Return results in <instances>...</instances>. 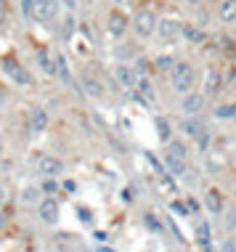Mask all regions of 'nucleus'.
Listing matches in <instances>:
<instances>
[{
    "label": "nucleus",
    "mask_w": 236,
    "mask_h": 252,
    "mask_svg": "<svg viewBox=\"0 0 236 252\" xmlns=\"http://www.w3.org/2000/svg\"><path fill=\"white\" fill-rule=\"evenodd\" d=\"M173 88L178 93H188L194 91V66L188 64V61H178V64H173Z\"/></svg>",
    "instance_id": "f257e3e1"
},
{
    "label": "nucleus",
    "mask_w": 236,
    "mask_h": 252,
    "mask_svg": "<svg viewBox=\"0 0 236 252\" xmlns=\"http://www.w3.org/2000/svg\"><path fill=\"white\" fill-rule=\"evenodd\" d=\"M133 32H136L138 37H151V32L157 30V16H154L151 8H138L136 13H133Z\"/></svg>",
    "instance_id": "f03ea898"
},
{
    "label": "nucleus",
    "mask_w": 236,
    "mask_h": 252,
    "mask_svg": "<svg viewBox=\"0 0 236 252\" xmlns=\"http://www.w3.org/2000/svg\"><path fill=\"white\" fill-rule=\"evenodd\" d=\"M56 13H59V0H35L30 16L35 19L37 24H48L56 19Z\"/></svg>",
    "instance_id": "7ed1b4c3"
},
{
    "label": "nucleus",
    "mask_w": 236,
    "mask_h": 252,
    "mask_svg": "<svg viewBox=\"0 0 236 252\" xmlns=\"http://www.w3.org/2000/svg\"><path fill=\"white\" fill-rule=\"evenodd\" d=\"M114 80H117V83L122 85L125 91H136V85H138V72H136V66H130V64H117V66H114Z\"/></svg>",
    "instance_id": "20e7f679"
},
{
    "label": "nucleus",
    "mask_w": 236,
    "mask_h": 252,
    "mask_svg": "<svg viewBox=\"0 0 236 252\" xmlns=\"http://www.w3.org/2000/svg\"><path fill=\"white\" fill-rule=\"evenodd\" d=\"M127 27H130V19L122 11H109V16H106V32L112 37H122L127 32Z\"/></svg>",
    "instance_id": "39448f33"
},
{
    "label": "nucleus",
    "mask_w": 236,
    "mask_h": 252,
    "mask_svg": "<svg viewBox=\"0 0 236 252\" xmlns=\"http://www.w3.org/2000/svg\"><path fill=\"white\" fill-rule=\"evenodd\" d=\"M3 72L8 74L13 83H19V85H27V83H30V74L24 72V66L19 64L16 59H11V56H5V59H3Z\"/></svg>",
    "instance_id": "423d86ee"
},
{
    "label": "nucleus",
    "mask_w": 236,
    "mask_h": 252,
    "mask_svg": "<svg viewBox=\"0 0 236 252\" xmlns=\"http://www.w3.org/2000/svg\"><path fill=\"white\" fill-rule=\"evenodd\" d=\"M37 213H40V220L56 223L59 220V202L53 199V196H45V199L37 202Z\"/></svg>",
    "instance_id": "0eeeda50"
},
{
    "label": "nucleus",
    "mask_w": 236,
    "mask_h": 252,
    "mask_svg": "<svg viewBox=\"0 0 236 252\" xmlns=\"http://www.w3.org/2000/svg\"><path fill=\"white\" fill-rule=\"evenodd\" d=\"M180 130H183L188 138H205V133H207V127H205V122L197 120L191 114V117H186L183 122H180Z\"/></svg>",
    "instance_id": "6e6552de"
},
{
    "label": "nucleus",
    "mask_w": 236,
    "mask_h": 252,
    "mask_svg": "<svg viewBox=\"0 0 236 252\" xmlns=\"http://www.w3.org/2000/svg\"><path fill=\"white\" fill-rule=\"evenodd\" d=\"M157 32L162 40H175L180 35V24L175 19H157Z\"/></svg>",
    "instance_id": "1a4fd4ad"
},
{
    "label": "nucleus",
    "mask_w": 236,
    "mask_h": 252,
    "mask_svg": "<svg viewBox=\"0 0 236 252\" xmlns=\"http://www.w3.org/2000/svg\"><path fill=\"white\" fill-rule=\"evenodd\" d=\"M40 173H43L45 178H56V175L64 173V162L56 159V157H43V159H40Z\"/></svg>",
    "instance_id": "9d476101"
},
{
    "label": "nucleus",
    "mask_w": 236,
    "mask_h": 252,
    "mask_svg": "<svg viewBox=\"0 0 236 252\" xmlns=\"http://www.w3.org/2000/svg\"><path fill=\"white\" fill-rule=\"evenodd\" d=\"M183 112L188 114V117H191V114H199L202 112V106H205V96H202V93H183Z\"/></svg>",
    "instance_id": "9b49d317"
},
{
    "label": "nucleus",
    "mask_w": 236,
    "mask_h": 252,
    "mask_svg": "<svg viewBox=\"0 0 236 252\" xmlns=\"http://www.w3.org/2000/svg\"><path fill=\"white\" fill-rule=\"evenodd\" d=\"M45 127H48V114H45V109L35 106L30 112V130L32 133H43Z\"/></svg>",
    "instance_id": "f8f14e48"
},
{
    "label": "nucleus",
    "mask_w": 236,
    "mask_h": 252,
    "mask_svg": "<svg viewBox=\"0 0 236 252\" xmlns=\"http://www.w3.org/2000/svg\"><path fill=\"white\" fill-rule=\"evenodd\" d=\"M218 16L223 24H236V0H220Z\"/></svg>",
    "instance_id": "ddd939ff"
},
{
    "label": "nucleus",
    "mask_w": 236,
    "mask_h": 252,
    "mask_svg": "<svg viewBox=\"0 0 236 252\" xmlns=\"http://www.w3.org/2000/svg\"><path fill=\"white\" fill-rule=\"evenodd\" d=\"M83 91L88 93V96H93V98L104 96V85H101L96 77H83Z\"/></svg>",
    "instance_id": "4468645a"
},
{
    "label": "nucleus",
    "mask_w": 236,
    "mask_h": 252,
    "mask_svg": "<svg viewBox=\"0 0 236 252\" xmlns=\"http://www.w3.org/2000/svg\"><path fill=\"white\" fill-rule=\"evenodd\" d=\"M180 35H183L188 43H202L205 40V32L199 27H191V24H180Z\"/></svg>",
    "instance_id": "2eb2a0df"
},
{
    "label": "nucleus",
    "mask_w": 236,
    "mask_h": 252,
    "mask_svg": "<svg viewBox=\"0 0 236 252\" xmlns=\"http://www.w3.org/2000/svg\"><path fill=\"white\" fill-rule=\"evenodd\" d=\"M136 91H138V96L146 101V104H151L154 101V88H151V83L146 77H138V85H136Z\"/></svg>",
    "instance_id": "dca6fc26"
},
{
    "label": "nucleus",
    "mask_w": 236,
    "mask_h": 252,
    "mask_svg": "<svg viewBox=\"0 0 236 252\" xmlns=\"http://www.w3.org/2000/svg\"><path fill=\"white\" fill-rule=\"evenodd\" d=\"M205 204L210 213H220V207H223V199H220V191H215V189H210L205 196Z\"/></svg>",
    "instance_id": "f3484780"
},
{
    "label": "nucleus",
    "mask_w": 236,
    "mask_h": 252,
    "mask_svg": "<svg viewBox=\"0 0 236 252\" xmlns=\"http://www.w3.org/2000/svg\"><path fill=\"white\" fill-rule=\"evenodd\" d=\"M37 61H40V69H43L45 74H51V77L56 74V61L48 56V51H40L37 53Z\"/></svg>",
    "instance_id": "a211bd4d"
},
{
    "label": "nucleus",
    "mask_w": 236,
    "mask_h": 252,
    "mask_svg": "<svg viewBox=\"0 0 236 252\" xmlns=\"http://www.w3.org/2000/svg\"><path fill=\"white\" fill-rule=\"evenodd\" d=\"M56 74L64 80L66 85H72V74H69V64H66L64 56H56Z\"/></svg>",
    "instance_id": "6ab92c4d"
},
{
    "label": "nucleus",
    "mask_w": 236,
    "mask_h": 252,
    "mask_svg": "<svg viewBox=\"0 0 236 252\" xmlns=\"http://www.w3.org/2000/svg\"><path fill=\"white\" fill-rule=\"evenodd\" d=\"M167 170H170L173 175H183L186 173V159H178V157L167 154Z\"/></svg>",
    "instance_id": "aec40b11"
},
{
    "label": "nucleus",
    "mask_w": 236,
    "mask_h": 252,
    "mask_svg": "<svg viewBox=\"0 0 236 252\" xmlns=\"http://www.w3.org/2000/svg\"><path fill=\"white\" fill-rule=\"evenodd\" d=\"M218 85H220V74L215 72V69H207V77H205V91H207V93H215V91H218Z\"/></svg>",
    "instance_id": "412c9836"
},
{
    "label": "nucleus",
    "mask_w": 236,
    "mask_h": 252,
    "mask_svg": "<svg viewBox=\"0 0 236 252\" xmlns=\"http://www.w3.org/2000/svg\"><path fill=\"white\" fill-rule=\"evenodd\" d=\"M167 154H170V157H178V159H186V157H188L186 146L180 144V141H167Z\"/></svg>",
    "instance_id": "4be33fe9"
},
{
    "label": "nucleus",
    "mask_w": 236,
    "mask_h": 252,
    "mask_svg": "<svg viewBox=\"0 0 236 252\" xmlns=\"http://www.w3.org/2000/svg\"><path fill=\"white\" fill-rule=\"evenodd\" d=\"M197 242L202 244V247H207V244H210V223L202 220L199 226H197Z\"/></svg>",
    "instance_id": "5701e85b"
},
{
    "label": "nucleus",
    "mask_w": 236,
    "mask_h": 252,
    "mask_svg": "<svg viewBox=\"0 0 236 252\" xmlns=\"http://www.w3.org/2000/svg\"><path fill=\"white\" fill-rule=\"evenodd\" d=\"M157 130H159V141H170V122H167L165 117H157Z\"/></svg>",
    "instance_id": "b1692460"
},
{
    "label": "nucleus",
    "mask_w": 236,
    "mask_h": 252,
    "mask_svg": "<svg viewBox=\"0 0 236 252\" xmlns=\"http://www.w3.org/2000/svg\"><path fill=\"white\" fill-rule=\"evenodd\" d=\"M173 64H175V61H173L170 56H159V59H157V66H159L162 72H170V69H173Z\"/></svg>",
    "instance_id": "393cba45"
},
{
    "label": "nucleus",
    "mask_w": 236,
    "mask_h": 252,
    "mask_svg": "<svg viewBox=\"0 0 236 252\" xmlns=\"http://www.w3.org/2000/svg\"><path fill=\"white\" fill-rule=\"evenodd\" d=\"M8 24V0H0V27Z\"/></svg>",
    "instance_id": "a878e982"
},
{
    "label": "nucleus",
    "mask_w": 236,
    "mask_h": 252,
    "mask_svg": "<svg viewBox=\"0 0 236 252\" xmlns=\"http://www.w3.org/2000/svg\"><path fill=\"white\" fill-rule=\"evenodd\" d=\"M218 117H236V106H223V109H218Z\"/></svg>",
    "instance_id": "bb28decb"
},
{
    "label": "nucleus",
    "mask_w": 236,
    "mask_h": 252,
    "mask_svg": "<svg viewBox=\"0 0 236 252\" xmlns=\"http://www.w3.org/2000/svg\"><path fill=\"white\" fill-rule=\"evenodd\" d=\"M22 199H24V202H37V189H24Z\"/></svg>",
    "instance_id": "cd10ccee"
},
{
    "label": "nucleus",
    "mask_w": 236,
    "mask_h": 252,
    "mask_svg": "<svg viewBox=\"0 0 236 252\" xmlns=\"http://www.w3.org/2000/svg\"><path fill=\"white\" fill-rule=\"evenodd\" d=\"M136 72H138V77H144V74L149 72V61H146V59H141L138 64H136Z\"/></svg>",
    "instance_id": "c85d7f7f"
},
{
    "label": "nucleus",
    "mask_w": 236,
    "mask_h": 252,
    "mask_svg": "<svg viewBox=\"0 0 236 252\" xmlns=\"http://www.w3.org/2000/svg\"><path fill=\"white\" fill-rule=\"evenodd\" d=\"M40 191H43V194H53V191H56V183H53L51 178H48V181H43V186H40Z\"/></svg>",
    "instance_id": "c756f323"
},
{
    "label": "nucleus",
    "mask_w": 236,
    "mask_h": 252,
    "mask_svg": "<svg viewBox=\"0 0 236 252\" xmlns=\"http://www.w3.org/2000/svg\"><path fill=\"white\" fill-rule=\"evenodd\" d=\"M146 159H149V165H151L154 170H157V173H165V167H162V165H159V162H157V159H154V157H151V154H146Z\"/></svg>",
    "instance_id": "7c9ffc66"
},
{
    "label": "nucleus",
    "mask_w": 236,
    "mask_h": 252,
    "mask_svg": "<svg viewBox=\"0 0 236 252\" xmlns=\"http://www.w3.org/2000/svg\"><path fill=\"white\" fill-rule=\"evenodd\" d=\"M220 252H236V242H234V239L223 242V247H220Z\"/></svg>",
    "instance_id": "2f4dec72"
},
{
    "label": "nucleus",
    "mask_w": 236,
    "mask_h": 252,
    "mask_svg": "<svg viewBox=\"0 0 236 252\" xmlns=\"http://www.w3.org/2000/svg\"><path fill=\"white\" fill-rule=\"evenodd\" d=\"M32 5H35V0H22V11H24V16H30Z\"/></svg>",
    "instance_id": "473e14b6"
},
{
    "label": "nucleus",
    "mask_w": 236,
    "mask_h": 252,
    "mask_svg": "<svg viewBox=\"0 0 236 252\" xmlns=\"http://www.w3.org/2000/svg\"><path fill=\"white\" fill-rule=\"evenodd\" d=\"M173 210H175V213H180V215H186V213H188V210H186L180 202H175V204H173Z\"/></svg>",
    "instance_id": "72a5a7b5"
},
{
    "label": "nucleus",
    "mask_w": 236,
    "mask_h": 252,
    "mask_svg": "<svg viewBox=\"0 0 236 252\" xmlns=\"http://www.w3.org/2000/svg\"><path fill=\"white\" fill-rule=\"evenodd\" d=\"M146 226H149V228H157V231H159V223H157V220H154V218H151V215H149V218H146Z\"/></svg>",
    "instance_id": "f704fd0d"
},
{
    "label": "nucleus",
    "mask_w": 236,
    "mask_h": 252,
    "mask_svg": "<svg viewBox=\"0 0 236 252\" xmlns=\"http://www.w3.org/2000/svg\"><path fill=\"white\" fill-rule=\"evenodd\" d=\"M3 104H5V91L0 88V106H3Z\"/></svg>",
    "instance_id": "c9c22d12"
},
{
    "label": "nucleus",
    "mask_w": 236,
    "mask_h": 252,
    "mask_svg": "<svg viewBox=\"0 0 236 252\" xmlns=\"http://www.w3.org/2000/svg\"><path fill=\"white\" fill-rule=\"evenodd\" d=\"M5 202V189H0V204Z\"/></svg>",
    "instance_id": "e433bc0d"
},
{
    "label": "nucleus",
    "mask_w": 236,
    "mask_h": 252,
    "mask_svg": "<svg viewBox=\"0 0 236 252\" xmlns=\"http://www.w3.org/2000/svg\"><path fill=\"white\" fill-rule=\"evenodd\" d=\"M186 3H188V5H199L202 0H186Z\"/></svg>",
    "instance_id": "4c0bfd02"
},
{
    "label": "nucleus",
    "mask_w": 236,
    "mask_h": 252,
    "mask_svg": "<svg viewBox=\"0 0 236 252\" xmlns=\"http://www.w3.org/2000/svg\"><path fill=\"white\" fill-rule=\"evenodd\" d=\"M117 3H122V0H117Z\"/></svg>",
    "instance_id": "58836bf2"
}]
</instances>
